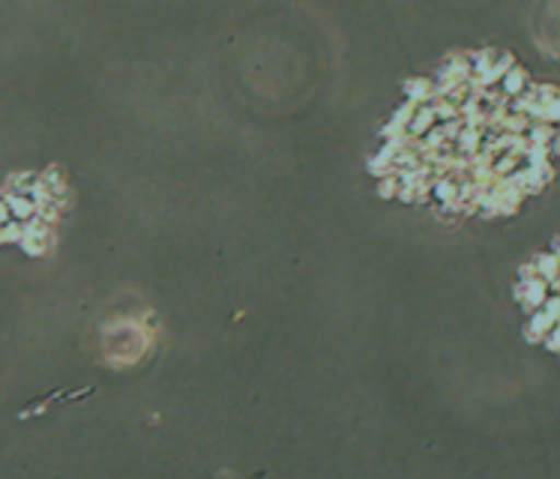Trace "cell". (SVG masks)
Masks as SVG:
<instances>
[{
    "instance_id": "6da1fadb",
    "label": "cell",
    "mask_w": 560,
    "mask_h": 479,
    "mask_svg": "<svg viewBox=\"0 0 560 479\" xmlns=\"http://www.w3.org/2000/svg\"><path fill=\"white\" fill-rule=\"evenodd\" d=\"M539 96L525 91V75L515 69H489L462 63L446 69L438 87L413 100L396 124V141L387 153L417 150L423 162L399 172L401 177H429L441 172L438 198L450 195L458 172H468L465 192L474 198L522 192L534 186V168L542 138L549 136V115L539 112ZM417 180V183H420ZM411 183L408 189H413Z\"/></svg>"
}]
</instances>
